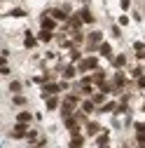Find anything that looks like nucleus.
<instances>
[{
	"label": "nucleus",
	"instance_id": "nucleus-16",
	"mask_svg": "<svg viewBox=\"0 0 145 148\" xmlns=\"http://www.w3.org/2000/svg\"><path fill=\"white\" fill-rule=\"evenodd\" d=\"M80 16H82L84 24H94V14H91L89 7H80Z\"/></svg>",
	"mask_w": 145,
	"mask_h": 148
},
{
	"label": "nucleus",
	"instance_id": "nucleus-3",
	"mask_svg": "<svg viewBox=\"0 0 145 148\" xmlns=\"http://www.w3.org/2000/svg\"><path fill=\"white\" fill-rule=\"evenodd\" d=\"M59 92H63L61 89V82H45L42 85V99H47V97H51V94H59Z\"/></svg>",
	"mask_w": 145,
	"mask_h": 148
},
{
	"label": "nucleus",
	"instance_id": "nucleus-2",
	"mask_svg": "<svg viewBox=\"0 0 145 148\" xmlns=\"http://www.w3.org/2000/svg\"><path fill=\"white\" fill-rule=\"evenodd\" d=\"M40 28H42V31H51V33H54V31L59 28V21L54 19V16H49L47 12H42V16H40Z\"/></svg>",
	"mask_w": 145,
	"mask_h": 148
},
{
	"label": "nucleus",
	"instance_id": "nucleus-18",
	"mask_svg": "<svg viewBox=\"0 0 145 148\" xmlns=\"http://www.w3.org/2000/svg\"><path fill=\"white\" fill-rule=\"evenodd\" d=\"M33 118H35V115H30L28 110H19V113H16V122H21V125H28Z\"/></svg>",
	"mask_w": 145,
	"mask_h": 148
},
{
	"label": "nucleus",
	"instance_id": "nucleus-21",
	"mask_svg": "<svg viewBox=\"0 0 145 148\" xmlns=\"http://www.w3.org/2000/svg\"><path fill=\"white\" fill-rule=\"evenodd\" d=\"M91 80H94V85H96V87H98L101 82H105V71H101V68H98V71H94V73H91Z\"/></svg>",
	"mask_w": 145,
	"mask_h": 148
},
{
	"label": "nucleus",
	"instance_id": "nucleus-36",
	"mask_svg": "<svg viewBox=\"0 0 145 148\" xmlns=\"http://www.w3.org/2000/svg\"><path fill=\"white\" fill-rule=\"evenodd\" d=\"M30 148H38V146H30Z\"/></svg>",
	"mask_w": 145,
	"mask_h": 148
},
{
	"label": "nucleus",
	"instance_id": "nucleus-1",
	"mask_svg": "<svg viewBox=\"0 0 145 148\" xmlns=\"http://www.w3.org/2000/svg\"><path fill=\"white\" fill-rule=\"evenodd\" d=\"M77 71H80V73H91V71H98V57H94V54L84 57V59L77 64Z\"/></svg>",
	"mask_w": 145,
	"mask_h": 148
},
{
	"label": "nucleus",
	"instance_id": "nucleus-39",
	"mask_svg": "<svg viewBox=\"0 0 145 148\" xmlns=\"http://www.w3.org/2000/svg\"><path fill=\"white\" fill-rule=\"evenodd\" d=\"M138 148H140V146H138Z\"/></svg>",
	"mask_w": 145,
	"mask_h": 148
},
{
	"label": "nucleus",
	"instance_id": "nucleus-34",
	"mask_svg": "<svg viewBox=\"0 0 145 148\" xmlns=\"http://www.w3.org/2000/svg\"><path fill=\"white\" fill-rule=\"evenodd\" d=\"M119 5H122V10H124V12L131 7V3H129V0H119Z\"/></svg>",
	"mask_w": 145,
	"mask_h": 148
},
{
	"label": "nucleus",
	"instance_id": "nucleus-29",
	"mask_svg": "<svg viewBox=\"0 0 145 148\" xmlns=\"http://www.w3.org/2000/svg\"><path fill=\"white\" fill-rule=\"evenodd\" d=\"M9 16H16V19H21V16H26V10H21V7H14V10L9 12Z\"/></svg>",
	"mask_w": 145,
	"mask_h": 148
},
{
	"label": "nucleus",
	"instance_id": "nucleus-35",
	"mask_svg": "<svg viewBox=\"0 0 145 148\" xmlns=\"http://www.w3.org/2000/svg\"><path fill=\"white\" fill-rule=\"evenodd\" d=\"M101 148H110V146H101Z\"/></svg>",
	"mask_w": 145,
	"mask_h": 148
},
{
	"label": "nucleus",
	"instance_id": "nucleus-12",
	"mask_svg": "<svg viewBox=\"0 0 145 148\" xmlns=\"http://www.w3.org/2000/svg\"><path fill=\"white\" fill-rule=\"evenodd\" d=\"M112 82H115V87H119V89H124L126 85H129V80H126V75H124L122 71H117V73H115V78H112Z\"/></svg>",
	"mask_w": 145,
	"mask_h": 148
},
{
	"label": "nucleus",
	"instance_id": "nucleus-8",
	"mask_svg": "<svg viewBox=\"0 0 145 148\" xmlns=\"http://www.w3.org/2000/svg\"><path fill=\"white\" fill-rule=\"evenodd\" d=\"M61 99H59V94H51V97H47L45 99V108L47 110H56V108H61Z\"/></svg>",
	"mask_w": 145,
	"mask_h": 148
},
{
	"label": "nucleus",
	"instance_id": "nucleus-25",
	"mask_svg": "<svg viewBox=\"0 0 145 148\" xmlns=\"http://www.w3.org/2000/svg\"><path fill=\"white\" fill-rule=\"evenodd\" d=\"M21 89H24L21 80H12L9 82V92H12V94H21Z\"/></svg>",
	"mask_w": 145,
	"mask_h": 148
},
{
	"label": "nucleus",
	"instance_id": "nucleus-22",
	"mask_svg": "<svg viewBox=\"0 0 145 148\" xmlns=\"http://www.w3.org/2000/svg\"><path fill=\"white\" fill-rule=\"evenodd\" d=\"M115 108H117L115 101H105L103 106H98V113H115Z\"/></svg>",
	"mask_w": 145,
	"mask_h": 148
},
{
	"label": "nucleus",
	"instance_id": "nucleus-14",
	"mask_svg": "<svg viewBox=\"0 0 145 148\" xmlns=\"http://www.w3.org/2000/svg\"><path fill=\"white\" fill-rule=\"evenodd\" d=\"M63 101H66V103H70V106H75V108L82 103V99H80V94H77V92H68Z\"/></svg>",
	"mask_w": 145,
	"mask_h": 148
},
{
	"label": "nucleus",
	"instance_id": "nucleus-26",
	"mask_svg": "<svg viewBox=\"0 0 145 148\" xmlns=\"http://www.w3.org/2000/svg\"><path fill=\"white\" fill-rule=\"evenodd\" d=\"M12 103H14L16 108H21V106H26L28 101H26V97H21V94H14V97H12Z\"/></svg>",
	"mask_w": 145,
	"mask_h": 148
},
{
	"label": "nucleus",
	"instance_id": "nucleus-24",
	"mask_svg": "<svg viewBox=\"0 0 145 148\" xmlns=\"http://www.w3.org/2000/svg\"><path fill=\"white\" fill-rule=\"evenodd\" d=\"M82 59H84V57H82V52H80L77 47H72V49H70V61H72V64H80Z\"/></svg>",
	"mask_w": 145,
	"mask_h": 148
},
{
	"label": "nucleus",
	"instance_id": "nucleus-6",
	"mask_svg": "<svg viewBox=\"0 0 145 148\" xmlns=\"http://www.w3.org/2000/svg\"><path fill=\"white\" fill-rule=\"evenodd\" d=\"M66 24H68L70 31H82V24H84V21H82V16H80V12H77V14H70V19H68Z\"/></svg>",
	"mask_w": 145,
	"mask_h": 148
},
{
	"label": "nucleus",
	"instance_id": "nucleus-19",
	"mask_svg": "<svg viewBox=\"0 0 145 148\" xmlns=\"http://www.w3.org/2000/svg\"><path fill=\"white\" fill-rule=\"evenodd\" d=\"M108 143H110V134H108L105 129H103V132L96 136V148H101V146H108Z\"/></svg>",
	"mask_w": 145,
	"mask_h": 148
},
{
	"label": "nucleus",
	"instance_id": "nucleus-38",
	"mask_svg": "<svg viewBox=\"0 0 145 148\" xmlns=\"http://www.w3.org/2000/svg\"><path fill=\"white\" fill-rule=\"evenodd\" d=\"M140 148H145V146H140Z\"/></svg>",
	"mask_w": 145,
	"mask_h": 148
},
{
	"label": "nucleus",
	"instance_id": "nucleus-30",
	"mask_svg": "<svg viewBox=\"0 0 145 148\" xmlns=\"http://www.w3.org/2000/svg\"><path fill=\"white\" fill-rule=\"evenodd\" d=\"M26 139H28V141H30V143L35 146V141H38L40 136H38V132H35V129H28V136H26Z\"/></svg>",
	"mask_w": 145,
	"mask_h": 148
},
{
	"label": "nucleus",
	"instance_id": "nucleus-4",
	"mask_svg": "<svg viewBox=\"0 0 145 148\" xmlns=\"http://www.w3.org/2000/svg\"><path fill=\"white\" fill-rule=\"evenodd\" d=\"M9 136H12V139H16V141H19V139H26V136H28V125H21V122H16V125L12 127Z\"/></svg>",
	"mask_w": 145,
	"mask_h": 148
},
{
	"label": "nucleus",
	"instance_id": "nucleus-28",
	"mask_svg": "<svg viewBox=\"0 0 145 148\" xmlns=\"http://www.w3.org/2000/svg\"><path fill=\"white\" fill-rule=\"evenodd\" d=\"M70 33H72V42H75V45H82V42H84L82 31H70Z\"/></svg>",
	"mask_w": 145,
	"mask_h": 148
},
{
	"label": "nucleus",
	"instance_id": "nucleus-13",
	"mask_svg": "<svg viewBox=\"0 0 145 148\" xmlns=\"http://www.w3.org/2000/svg\"><path fill=\"white\" fill-rule=\"evenodd\" d=\"M101 134V125L94 122V120H89L87 122V136H98Z\"/></svg>",
	"mask_w": 145,
	"mask_h": 148
},
{
	"label": "nucleus",
	"instance_id": "nucleus-33",
	"mask_svg": "<svg viewBox=\"0 0 145 148\" xmlns=\"http://www.w3.org/2000/svg\"><path fill=\"white\" fill-rule=\"evenodd\" d=\"M136 87H138V89H145V75H140V78L136 80Z\"/></svg>",
	"mask_w": 145,
	"mask_h": 148
},
{
	"label": "nucleus",
	"instance_id": "nucleus-31",
	"mask_svg": "<svg viewBox=\"0 0 145 148\" xmlns=\"http://www.w3.org/2000/svg\"><path fill=\"white\" fill-rule=\"evenodd\" d=\"M136 143L138 146H145V132H138L136 134Z\"/></svg>",
	"mask_w": 145,
	"mask_h": 148
},
{
	"label": "nucleus",
	"instance_id": "nucleus-15",
	"mask_svg": "<svg viewBox=\"0 0 145 148\" xmlns=\"http://www.w3.org/2000/svg\"><path fill=\"white\" fill-rule=\"evenodd\" d=\"M82 146H84V136H82V134H70L68 148H82Z\"/></svg>",
	"mask_w": 145,
	"mask_h": 148
},
{
	"label": "nucleus",
	"instance_id": "nucleus-20",
	"mask_svg": "<svg viewBox=\"0 0 145 148\" xmlns=\"http://www.w3.org/2000/svg\"><path fill=\"white\" fill-rule=\"evenodd\" d=\"M38 40H40V42H51V40H54V33L40 28V31H38Z\"/></svg>",
	"mask_w": 145,
	"mask_h": 148
},
{
	"label": "nucleus",
	"instance_id": "nucleus-10",
	"mask_svg": "<svg viewBox=\"0 0 145 148\" xmlns=\"http://www.w3.org/2000/svg\"><path fill=\"white\" fill-rule=\"evenodd\" d=\"M80 108L84 110V113H87V115H91V113H94V110H96L98 106L94 103V99H91V97H87V99H84V101L80 103Z\"/></svg>",
	"mask_w": 145,
	"mask_h": 148
},
{
	"label": "nucleus",
	"instance_id": "nucleus-7",
	"mask_svg": "<svg viewBox=\"0 0 145 148\" xmlns=\"http://www.w3.org/2000/svg\"><path fill=\"white\" fill-rule=\"evenodd\" d=\"M38 38H35V35L30 33V31H24V47L26 49H35V47H38Z\"/></svg>",
	"mask_w": 145,
	"mask_h": 148
},
{
	"label": "nucleus",
	"instance_id": "nucleus-37",
	"mask_svg": "<svg viewBox=\"0 0 145 148\" xmlns=\"http://www.w3.org/2000/svg\"><path fill=\"white\" fill-rule=\"evenodd\" d=\"M143 110H145V103H143Z\"/></svg>",
	"mask_w": 145,
	"mask_h": 148
},
{
	"label": "nucleus",
	"instance_id": "nucleus-9",
	"mask_svg": "<svg viewBox=\"0 0 145 148\" xmlns=\"http://www.w3.org/2000/svg\"><path fill=\"white\" fill-rule=\"evenodd\" d=\"M77 73H80V71H77V66H75V64H68V66H63V68H61L63 80H72V78L77 75Z\"/></svg>",
	"mask_w": 145,
	"mask_h": 148
},
{
	"label": "nucleus",
	"instance_id": "nucleus-11",
	"mask_svg": "<svg viewBox=\"0 0 145 148\" xmlns=\"http://www.w3.org/2000/svg\"><path fill=\"white\" fill-rule=\"evenodd\" d=\"M98 54L103 59H112V45L110 42H101L98 45Z\"/></svg>",
	"mask_w": 145,
	"mask_h": 148
},
{
	"label": "nucleus",
	"instance_id": "nucleus-5",
	"mask_svg": "<svg viewBox=\"0 0 145 148\" xmlns=\"http://www.w3.org/2000/svg\"><path fill=\"white\" fill-rule=\"evenodd\" d=\"M47 14H49V16H54L56 21H68V19H70V14H68L63 7H61V10H59V7H54V10H47Z\"/></svg>",
	"mask_w": 145,
	"mask_h": 148
},
{
	"label": "nucleus",
	"instance_id": "nucleus-32",
	"mask_svg": "<svg viewBox=\"0 0 145 148\" xmlns=\"http://www.w3.org/2000/svg\"><path fill=\"white\" fill-rule=\"evenodd\" d=\"M117 24H119V26H129V16H126V14H122L119 19H117Z\"/></svg>",
	"mask_w": 145,
	"mask_h": 148
},
{
	"label": "nucleus",
	"instance_id": "nucleus-27",
	"mask_svg": "<svg viewBox=\"0 0 145 148\" xmlns=\"http://www.w3.org/2000/svg\"><path fill=\"white\" fill-rule=\"evenodd\" d=\"M140 75H145V66H133V68H131V78L138 80Z\"/></svg>",
	"mask_w": 145,
	"mask_h": 148
},
{
	"label": "nucleus",
	"instance_id": "nucleus-17",
	"mask_svg": "<svg viewBox=\"0 0 145 148\" xmlns=\"http://www.w3.org/2000/svg\"><path fill=\"white\" fill-rule=\"evenodd\" d=\"M110 61H112V68H117V71H122L126 66V57H124V54H117V57H112Z\"/></svg>",
	"mask_w": 145,
	"mask_h": 148
},
{
	"label": "nucleus",
	"instance_id": "nucleus-23",
	"mask_svg": "<svg viewBox=\"0 0 145 148\" xmlns=\"http://www.w3.org/2000/svg\"><path fill=\"white\" fill-rule=\"evenodd\" d=\"M105 97H108L105 92H101V89H98V92H94V97H91V99H94V103H96V106H103V103L108 101Z\"/></svg>",
	"mask_w": 145,
	"mask_h": 148
}]
</instances>
